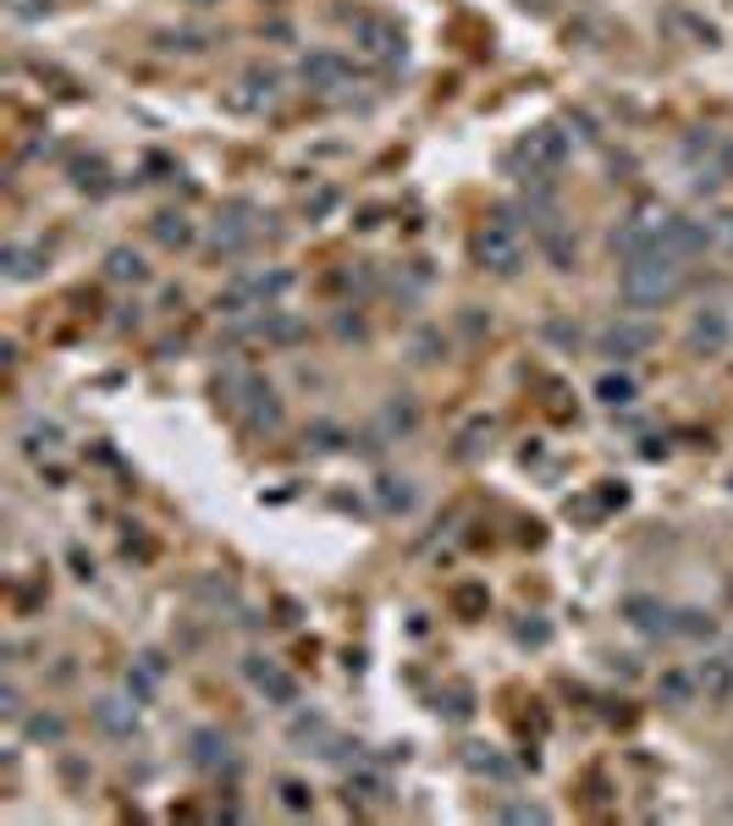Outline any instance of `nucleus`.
Instances as JSON below:
<instances>
[{"instance_id": "f257e3e1", "label": "nucleus", "mask_w": 733, "mask_h": 826, "mask_svg": "<svg viewBox=\"0 0 733 826\" xmlns=\"http://www.w3.org/2000/svg\"><path fill=\"white\" fill-rule=\"evenodd\" d=\"M678 287H684V259L667 254V248L634 254V259L623 265V298H629L634 309H662V303L678 298Z\"/></svg>"}, {"instance_id": "f03ea898", "label": "nucleus", "mask_w": 733, "mask_h": 826, "mask_svg": "<svg viewBox=\"0 0 733 826\" xmlns=\"http://www.w3.org/2000/svg\"><path fill=\"white\" fill-rule=\"evenodd\" d=\"M513 166H519V182H524V188H552L557 171L568 166V133H563L557 122L530 127V133L519 138V149H513Z\"/></svg>"}, {"instance_id": "7ed1b4c3", "label": "nucleus", "mask_w": 733, "mask_h": 826, "mask_svg": "<svg viewBox=\"0 0 733 826\" xmlns=\"http://www.w3.org/2000/svg\"><path fill=\"white\" fill-rule=\"evenodd\" d=\"M292 292V270H281V265H259V270H243V276H232L226 287H221V314H232V320H243V314H259V309H270V303H281Z\"/></svg>"}, {"instance_id": "20e7f679", "label": "nucleus", "mask_w": 733, "mask_h": 826, "mask_svg": "<svg viewBox=\"0 0 733 826\" xmlns=\"http://www.w3.org/2000/svg\"><path fill=\"white\" fill-rule=\"evenodd\" d=\"M475 259L491 270V276H502V281H513L524 265H530V243H524V232H519V221H508V215H497V221H486L480 226V237H475Z\"/></svg>"}, {"instance_id": "39448f33", "label": "nucleus", "mask_w": 733, "mask_h": 826, "mask_svg": "<svg viewBox=\"0 0 733 826\" xmlns=\"http://www.w3.org/2000/svg\"><path fill=\"white\" fill-rule=\"evenodd\" d=\"M684 166H689L695 193H711V188L733 171V144H728L722 133L700 127V133H689V138H684Z\"/></svg>"}, {"instance_id": "423d86ee", "label": "nucleus", "mask_w": 733, "mask_h": 826, "mask_svg": "<svg viewBox=\"0 0 733 826\" xmlns=\"http://www.w3.org/2000/svg\"><path fill=\"white\" fill-rule=\"evenodd\" d=\"M353 51L370 67H398L409 56V34L381 12H364V18H353Z\"/></svg>"}, {"instance_id": "0eeeda50", "label": "nucleus", "mask_w": 733, "mask_h": 826, "mask_svg": "<svg viewBox=\"0 0 733 826\" xmlns=\"http://www.w3.org/2000/svg\"><path fill=\"white\" fill-rule=\"evenodd\" d=\"M281 100V72L276 67H248L232 89H226V111H237V116H259V111H270Z\"/></svg>"}, {"instance_id": "6e6552de", "label": "nucleus", "mask_w": 733, "mask_h": 826, "mask_svg": "<svg viewBox=\"0 0 733 826\" xmlns=\"http://www.w3.org/2000/svg\"><path fill=\"white\" fill-rule=\"evenodd\" d=\"M254 237H259V221H254V210L248 204H232L210 232H204V248L215 254V259H237V254H248L254 248Z\"/></svg>"}, {"instance_id": "1a4fd4ad", "label": "nucleus", "mask_w": 733, "mask_h": 826, "mask_svg": "<svg viewBox=\"0 0 733 826\" xmlns=\"http://www.w3.org/2000/svg\"><path fill=\"white\" fill-rule=\"evenodd\" d=\"M728 342H733V314H728L722 303H700V309L689 314V325H684V347L700 353V358H711V353H722Z\"/></svg>"}, {"instance_id": "9d476101", "label": "nucleus", "mask_w": 733, "mask_h": 826, "mask_svg": "<svg viewBox=\"0 0 733 826\" xmlns=\"http://www.w3.org/2000/svg\"><path fill=\"white\" fill-rule=\"evenodd\" d=\"M662 226H667V210H662V204H640V210H629V221L618 226L612 248H618L623 259L651 254V248H662Z\"/></svg>"}, {"instance_id": "9b49d317", "label": "nucleus", "mask_w": 733, "mask_h": 826, "mask_svg": "<svg viewBox=\"0 0 733 826\" xmlns=\"http://www.w3.org/2000/svg\"><path fill=\"white\" fill-rule=\"evenodd\" d=\"M237 420H243V431H254V436H270V431H281V397H276V386L270 380H248V391H243V402L232 408Z\"/></svg>"}, {"instance_id": "f8f14e48", "label": "nucleus", "mask_w": 733, "mask_h": 826, "mask_svg": "<svg viewBox=\"0 0 733 826\" xmlns=\"http://www.w3.org/2000/svg\"><path fill=\"white\" fill-rule=\"evenodd\" d=\"M237 336H254V342H270V347H292V342H303V320H298L292 309L270 303V309H259V314H243Z\"/></svg>"}, {"instance_id": "ddd939ff", "label": "nucleus", "mask_w": 733, "mask_h": 826, "mask_svg": "<svg viewBox=\"0 0 733 826\" xmlns=\"http://www.w3.org/2000/svg\"><path fill=\"white\" fill-rule=\"evenodd\" d=\"M651 342H656V331H651L645 320H612V325L596 336V353L612 358V364H629V358L651 353Z\"/></svg>"}, {"instance_id": "4468645a", "label": "nucleus", "mask_w": 733, "mask_h": 826, "mask_svg": "<svg viewBox=\"0 0 733 826\" xmlns=\"http://www.w3.org/2000/svg\"><path fill=\"white\" fill-rule=\"evenodd\" d=\"M623 617H629V628L645 634V639H673V634H678V612H673L667 601H656V595H629V601H623Z\"/></svg>"}, {"instance_id": "2eb2a0df", "label": "nucleus", "mask_w": 733, "mask_h": 826, "mask_svg": "<svg viewBox=\"0 0 733 826\" xmlns=\"http://www.w3.org/2000/svg\"><path fill=\"white\" fill-rule=\"evenodd\" d=\"M298 78H303L314 94H336V89H347L353 67H347L342 51H309V56L298 62Z\"/></svg>"}, {"instance_id": "dca6fc26", "label": "nucleus", "mask_w": 733, "mask_h": 826, "mask_svg": "<svg viewBox=\"0 0 733 826\" xmlns=\"http://www.w3.org/2000/svg\"><path fill=\"white\" fill-rule=\"evenodd\" d=\"M243 672H248V683H254V689H259L270 705H292V700H298V683H292V672H281L270 656H248V667H243Z\"/></svg>"}, {"instance_id": "f3484780", "label": "nucleus", "mask_w": 733, "mask_h": 826, "mask_svg": "<svg viewBox=\"0 0 733 826\" xmlns=\"http://www.w3.org/2000/svg\"><path fill=\"white\" fill-rule=\"evenodd\" d=\"M0 265H7V281H40V276L51 270V254H45L40 243H7Z\"/></svg>"}, {"instance_id": "a211bd4d", "label": "nucleus", "mask_w": 733, "mask_h": 826, "mask_svg": "<svg viewBox=\"0 0 733 826\" xmlns=\"http://www.w3.org/2000/svg\"><path fill=\"white\" fill-rule=\"evenodd\" d=\"M376 431H381L387 442H403V436H414V431H420V402H414V397H387V408H381Z\"/></svg>"}, {"instance_id": "6ab92c4d", "label": "nucleus", "mask_w": 733, "mask_h": 826, "mask_svg": "<svg viewBox=\"0 0 733 826\" xmlns=\"http://www.w3.org/2000/svg\"><path fill=\"white\" fill-rule=\"evenodd\" d=\"M392 799V782H387V771H376V766H358V771H347V804H387Z\"/></svg>"}, {"instance_id": "aec40b11", "label": "nucleus", "mask_w": 733, "mask_h": 826, "mask_svg": "<svg viewBox=\"0 0 733 826\" xmlns=\"http://www.w3.org/2000/svg\"><path fill=\"white\" fill-rule=\"evenodd\" d=\"M188 760H193L199 771H232V766H237V760H232V744H226L215 727H199V733H193V755H188Z\"/></svg>"}, {"instance_id": "412c9836", "label": "nucleus", "mask_w": 733, "mask_h": 826, "mask_svg": "<svg viewBox=\"0 0 733 826\" xmlns=\"http://www.w3.org/2000/svg\"><path fill=\"white\" fill-rule=\"evenodd\" d=\"M95 722L111 733V738H133V727H138V700L127 705V700H116V694H105L100 705H95Z\"/></svg>"}, {"instance_id": "4be33fe9", "label": "nucleus", "mask_w": 733, "mask_h": 826, "mask_svg": "<svg viewBox=\"0 0 733 826\" xmlns=\"http://www.w3.org/2000/svg\"><path fill=\"white\" fill-rule=\"evenodd\" d=\"M695 683H700V694H706V700H728V694H733V661L706 656V661L695 667Z\"/></svg>"}, {"instance_id": "5701e85b", "label": "nucleus", "mask_w": 733, "mask_h": 826, "mask_svg": "<svg viewBox=\"0 0 733 826\" xmlns=\"http://www.w3.org/2000/svg\"><path fill=\"white\" fill-rule=\"evenodd\" d=\"M541 237V248H546V259L557 265V270H574V254H579V243H574V232L563 226V221H552L546 232H535Z\"/></svg>"}, {"instance_id": "b1692460", "label": "nucleus", "mask_w": 733, "mask_h": 826, "mask_svg": "<svg viewBox=\"0 0 733 826\" xmlns=\"http://www.w3.org/2000/svg\"><path fill=\"white\" fill-rule=\"evenodd\" d=\"M23 453H29V458L62 453V425H56V420H34V425H23Z\"/></svg>"}, {"instance_id": "393cba45", "label": "nucleus", "mask_w": 733, "mask_h": 826, "mask_svg": "<svg viewBox=\"0 0 733 826\" xmlns=\"http://www.w3.org/2000/svg\"><path fill=\"white\" fill-rule=\"evenodd\" d=\"M155 243H160V248H188V243H193V221L177 215V210L155 215Z\"/></svg>"}, {"instance_id": "a878e982", "label": "nucleus", "mask_w": 733, "mask_h": 826, "mask_svg": "<svg viewBox=\"0 0 733 826\" xmlns=\"http://www.w3.org/2000/svg\"><path fill=\"white\" fill-rule=\"evenodd\" d=\"M160 678H166V661H160V656H144V661L127 672V694H133V700H149V694L160 689Z\"/></svg>"}, {"instance_id": "bb28decb", "label": "nucleus", "mask_w": 733, "mask_h": 826, "mask_svg": "<svg viewBox=\"0 0 733 826\" xmlns=\"http://www.w3.org/2000/svg\"><path fill=\"white\" fill-rule=\"evenodd\" d=\"M376 507H381V513H409V507H414V485H409V480H392V475L376 480Z\"/></svg>"}, {"instance_id": "cd10ccee", "label": "nucleus", "mask_w": 733, "mask_h": 826, "mask_svg": "<svg viewBox=\"0 0 733 826\" xmlns=\"http://www.w3.org/2000/svg\"><path fill=\"white\" fill-rule=\"evenodd\" d=\"M105 276H111V281H144L149 270H144V259H138L133 248H111V254H105Z\"/></svg>"}, {"instance_id": "c85d7f7f", "label": "nucleus", "mask_w": 733, "mask_h": 826, "mask_svg": "<svg viewBox=\"0 0 733 826\" xmlns=\"http://www.w3.org/2000/svg\"><path fill=\"white\" fill-rule=\"evenodd\" d=\"M596 397H601L607 408H629V402L640 397V386H634V375H601Z\"/></svg>"}, {"instance_id": "c756f323", "label": "nucleus", "mask_w": 733, "mask_h": 826, "mask_svg": "<svg viewBox=\"0 0 733 826\" xmlns=\"http://www.w3.org/2000/svg\"><path fill=\"white\" fill-rule=\"evenodd\" d=\"M695 694H700L695 667H689V672H662V700H667V705H695Z\"/></svg>"}, {"instance_id": "7c9ffc66", "label": "nucleus", "mask_w": 733, "mask_h": 826, "mask_svg": "<svg viewBox=\"0 0 733 826\" xmlns=\"http://www.w3.org/2000/svg\"><path fill=\"white\" fill-rule=\"evenodd\" d=\"M436 711H447L453 722H469V711H475V705H469V689H464V683H453L447 694H436Z\"/></svg>"}, {"instance_id": "2f4dec72", "label": "nucleus", "mask_w": 733, "mask_h": 826, "mask_svg": "<svg viewBox=\"0 0 733 826\" xmlns=\"http://www.w3.org/2000/svg\"><path fill=\"white\" fill-rule=\"evenodd\" d=\"M276 793H281V810H292V815H309V810H314V793H309L303 782H292V777H287Z\"/></svg>"}, {"instance_id": "473e14b6", "label": "nucleus", "mask_w": 733, "mask_h": 826, "mask_svg": "<svg viewBox=\"0 0 733 826\" xmlns=\"http://www.w3.org/2000/svg\"><path fill=\"white\" fill-rule=\"evenodd\" d=\"M711 248L733 254V210H717V215H711Z\"/></svg>"}, {"instance_id": "72a5a7b5", "label": "nucleus", "mask_w": 733, "mask_h": 826, "mask_svg": "<svg viewBox=\"0 0 733 826\" xmlns=\"http://www.w3.org/2000/svg\"><path fill=\"white\" fill-rule=\"evenodd\" d=\"M442 358V336L436 331H420L414 336V364H436Z\"/></svg>"}, {"instance_id": "f704fd0d", "label": "nucleus", "mask_w": 733, "mask_h": 826, "mask_svg": "<svg viewBox=\"0 0 733 826\" xmlns=\"http://www.w3.org/2000/svg\"><path fill=\"white\" fill-rule=\"evenodd\" d=\"M29 733H34V738H51V744H62V738H67L62 716H34V722H29Z\"/></svg>"}, {"instance_id": "c9c22d12", "label": "nucleus", "mask_w": 733, "mask_h": 826, "mask_svg": "<svg viewBox=\"0 0 733 826\" xmlns=\"http://www.w3.org/2000/svg\"><path fill=\"white\" fill-rule=\"evenodd\" d=\"M502 815H508V821H552L546 804H502Z\"/></svg>"}, {"instance_id": "e433bc0d", "label": "nucleus", "mask_w": 733, "mask_h": 826, "mask_svg": "<svg viewBox=\"0 0 733 826\" xmlns=\"http://www.w3.org/2000/svg\"><path fill=\"white\" fill-rule=\"evenodd\" d=\"M469 766H475V771H491V777H508V760H502V755H469Z\"/></svg>"}, {"instance_id": "4c0bfd02", "label": "nucleus", "mask_w": 733, "mask_h": 826, "mask_svg": "<svg viewBox=\"0 0 733 826\" xmlns=\"http://www.w3.org/2000/svg\"><path fill=\"white\" fill-rule=\"evenodd\" d=\"M0 711H7V716H18V711H23V700H18V689H12V683H7V694H0Z\"/></svg>"}, {"instance_id": "58836bf2", "label": "nucleus", "mask_w": 733, "mask_h": 826, "mask_svg": "<svg viewBox=\"0 0 733 826\" xmlns=\"http://www.w3.org/2000/svg\"><path fill=\"white\" fill-rule=\"evenodd\" d=\"M336 331H342V336H364V320H347V314H342V320H336Z\"/></svg>"}, {"instance_id": "ea45409f", "label": "nucleus", "mask_w": 733, "mask_h": 826, "mask_svg": "<svg viewBox=\"0 0 733 826\" xmlns=\"http://www.w3.org/2000/svg\"><path fill=\"white\" fill-rule=\"evenodd\" d=\"M188 7H215V0H188Z\"/></svg>"}]
</instances>
